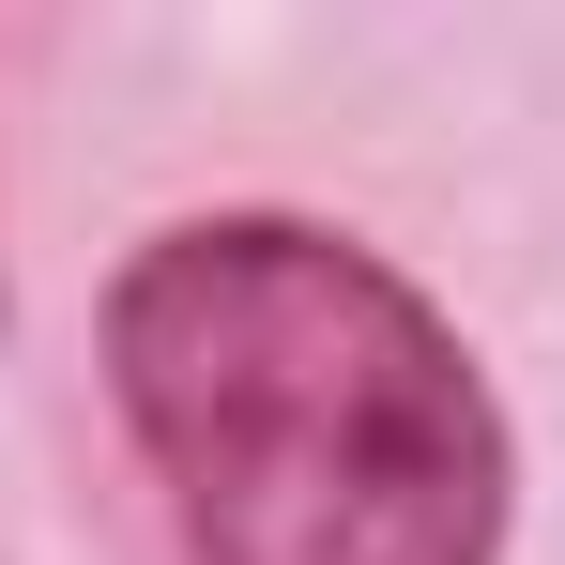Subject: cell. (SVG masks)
<instances>
[{
	"label": "cell",
	"instance_id": "1",
	"mask_svg": "<svg viewBox=\"0 0 565 565\" xmlns=\"http://www.w3.org/2000/svg\"><path fill=\"white\" fill-rule=\"evenodd\" d=\"M107 397L199 565H504L520 444L459 321L321 214H184L107 276Z\"/></svg>",
	"mask_w": 565,
	"mask_h": 565
}]
</instances>
